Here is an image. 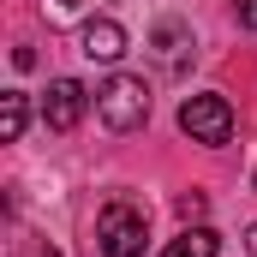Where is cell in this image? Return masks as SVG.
<instances>
[{
	"mask_svg": "<svg viewBox=\"0 0 257 257\" xmlns=\"http://www.w3.org/2000/svg\"><path fill=\"white\" fill-rule=\"evenodd\" d=\"M96 120L108 132H138L150 120V84L132 78V72H114V78L96 90Z\"/></svg>",
	"mask_w": 257,
	"mask_h": 257,
	"instance_id": "1",
	"label": "cell"
},
{
	"mask_svg": "<svg viewBox=\"0 0 257 257\" xmlns=\"http://www.w3.org/2000/svg\"><path fill=\"white\" fill-rule=\"evenodd\" d=\"M144 239H150V215L138 203H108L102 209V221H96L102 257H144Z\"/></svg>",
	"mask_w": 257,
	"mask_h": 257,
	"instance_id": "2",
	"label": "cell"
},
{
	"mask_svg": "<svg viewBox=\"0 0 257 257\" xmlns=\"http://www.w3.org/2000/svg\"><path fill=\"white\" fill-rule=\"evenodd\" d=\"M180 132L192 144H227L233 138V108L227 96H186L180 102Z\"/></svg>",
	"mask_w": 257,
	"mask_h": 257,
	"instance_id": "3",
	"label": "cell"
},
{
	"mask_svg": "<svg viewBox=\"0 0 257 257\" xmlns=\"http://www.w3.org/2000/svg\"><path fill=\"white\" fill-rule=\"evenodd\" d=\"M84 108H90V90H84L78 78H54L48 96H42V126L48 132H72L84 120Z\"/></svg>",
	"mask_w": 257,
	"mask_h": 257,
	"instance_id": "4",
	"label": "cell"
},
{
	"mask_svg": "<svg viewBox=\"0 0 257 257\" xmlns=\"http://www.w3.org/2000/svg\"><path fill=\"white\" fill-rule=\"evenodd\" d=\"M150 48H156V60H162V72H186V60L197 54V36L180 24V18H162L156 30H150Z\"/></svg>",
	"mask_w": 257,
	"mask_h": 257,
	"instance_id": "5",
	"label": "cell"
},
{
	"mask_svg": "<svg viewBox=\"0 0 257 257\" xmlns=\"http://www.w3.org/2000/svg\"><path fill=\"white\" fill-rule=\"evenodd\" d=\"M78 42H84V60H96V66H114L126 54V30H120L114 18H90Z\"/></svg>",
	"mask_w": 257,
	"mask_h": 257,
	"instance_id": "6",
	"label": "cell"
},
{
	"mask_svg": "<svg viewBox=\"0 0 257 257\" xmlns=\"http://www.w3.org/2000/svg\"><path fill=\"white\" fill-rule=\"evenodd\" d=\"M36 6H42V18L54 30H72V24H90L96 6H108V0H36Z\"/></svg>",
	"mask_w": 257,
	"mask_h": 257,
	"instance_id": "7",
	"label": "cell"
},
{
	"mask_svg": "<svg viewBox=\"0 0 257 257\" xmlns=\"http://www.w3.org/2000/svg\"><path fill=\"white\" fill-rule=\"evenodd\" d=\"M24 126H30V96H24V90H6V96H0V138L18 144Z\"/></svg>",
	"mask_w": 257,
	"mask_h": 257,
	"instance_id": "8",
	"label": "cell"
},
{
	"mask_svg": "<svg viewBox=\"0 0 257 257\" xmlns=\"http://www.w3.org/2000/svg\"><path fill=\"white\" fill-rule=\"evenodd\" d=\"M215 245H221V239H215L209 227H186V233H180L162 257H215Z\"/></svg>",
	"mask_w": 257,
	"mask_h": 257,
	"instance_id": "9",
	"label": "cell"
},
{
	"mask_svg": "<svg viewBox=\"0 0 257 257\" xmlns=\"http://www.w3.org/2000/svg\"><path fill=\"white\" fill-rule=\"evenodd\" d=\"M12 257H60V251H54L48 239H36V233H24V239H18V251H12Z\"/></svg>",
	"mask_w": 257,
	"mask_h": 257,
	"instance_id": "10",
	"label": "cell"
},
{
	"mask_svg": "<svg viewBox=\"0 0 257 257\" xmlns=\"http://www.w3.org/2000/svg\"><path fill=\"white\" fill-rule=\"evenodd\" d=\"M233 18H239L245 30H257V0H233Z\"/></svg>",
	"mask_w": 257,
	"mask_h": 257,
	"instance_id": "11",
	"label": "cell"
},
{
	"mask_svg": "<svg viewBox=\"0 0 257 257\" xmlns=\"http://www.w3.org/2000/svg\"><path fill=\"white\" fill-rule=\"evenodd\" d=\"M180 215H186V221H192V215H203V197L186 192V197H180Z\"/></svg>",
	"mask_w": 257,
	"mask_h": 257,
	"instance_id": "12",
	"label": "cell"
},
{
	"mask_svg": "<svg viewBox=\"0 0 257 257\" xmlns=\"http://www.w3.org/2000/svg\"><path fill=\"white\" fill-rule=\"evenodd\" d=\"M245 245H251V257H257V227H251V233H245Z\"/></svg>",
	"mask_w": 257,
	"mask_h": 257,
	"instance_id": "13",
	"label": "cell"
}]
</instances>
